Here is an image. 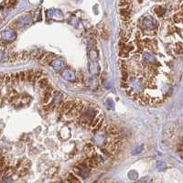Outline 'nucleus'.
<instances>
[{
  "instance_id": "4be33fe9",
  "label": "nucleus",
  "mask_w": 183,
  "mask_h": 183,
  "mask_svg": "<svg viewBox=\"0 0 183 183\" xmlns=\"http://www.w3.org/2000/svg\"><path fill=\"white\" fill-rule=\"evenodd\" d=\"M102 125H103V122H101L100 124H98V125L94 127V129H95V130H98V129H100V127H101V126H102Z\"/></svg>"
},
{
  "instance_id": "6e6552de",
  "label": "nucleus",
  "mask_w": 183,
  "mask_h": 183,
  "mask_svg": "<svg viewBox=\"0 0 183 183\" xmlns=\"http://www.w3.org/2000/svg\"><path fill=\"white\" fill-rule=\"evenodd\" d=\"M67 181L69 183H81L80 179L74 174H69L67 177Z\"/></svg>"
},
{
  "instance_id": "aec40b11",
  "label": "nucleus",
  "mask_w": 183,
  "mask_h": 183,
  "mask_svg": "<svg viewBox=\"0 0 183 183\" xmlns=\"http://www.w3.org/2000/svg\"><path fill=\"white\" fill-rule=\"evenodd\" d=\"M5 3H6V5H8V6H9V7H14L15 5L17 4V1H7Z\"/></svg>"
},
{
  "instance_id": "412c9836",
  "label": "nucleus",
  "mask_w": 183,
  "mask_h": 183,
  "mask_svg": "<svg viewBox=\"0 0 183 183\" xmlns=\"http://www.w3.org/2000/svg\"><path fill=\"white\" fill-rule=\"evenodd\" d=\"M129 4H130V2H127V1H121V2H119L120 6H126V5H129Z\"/></svg>"
},
{
  "instance_id": "f257e3e1",
  "label": "nucleus",
  "mask_w": 183,
  "mask_h": 183,
  "mask_svg": "<svg viewBox=\"0 0 183 183\" xmlns=\"http://www.w3.org/2000/svg\"><path fill=\"white\" fill-rule=\"evenodd\" d=\"M52 91L53 88L51 86H48V87L44 90V93H43L41 96V103L42 104H48L51 98L52 97Z\"/></svg>"
},
{
  "instance_id": "6ab92c4d",
  "label": "nucleus",
  "mask_w": 183,
  "mask_h": 183,
  "mask_svg": "<svg viewBox=\"0 0 183 183\" xmlns=\"http://www.w3.org/2000/svg\"><path fill=\"white\" fill-rule=\"evenodd\" d=\"M142 151V147H136V148H135L134 150H133V154L134 155H136V154H139V153H140Z\"/></svg>"
},
{
  "instance_id": "423d86ee",
  "label": "nucleus",
  "mask_w": 183,
  "mask_h": 183,
  "mask_svg": "<svg viewBox=\"0 0 183 183\" xmlns=\"http://www.w3.org/2000/svg\"><path fill=\"white\" fill-rule=\"evenodd\" d=\"M85 163L88 166V168H95V167H97V165H98V160L96 158L92 157L86 160Z\"/></svg>"
},
{
  "instance_id": "7ed1b4c3",
  "label": "nucleus",
  "mask_w": 183,
  "mask_h": 183,
  "mask_svg": "<svg viewBox=\"0 0 183 183\" xmlns=\"http://www.w3.org/2000/svg\"><path fill=\"white\" fill-rule=\"evenodd\" d=\"M74 104H75V103L72 101L65 102V103L62 104V105L61 106L60 112L61 113V114H69V113L72 111V109L73 108Z\"/></svg>"
},
{
  "instance_id": "0eeeda50",
  "label": "nucleus",
  "mask_w": 183,
  "mask_h": 183,
  "mask_svg": "<svg viewBox=\"0 0 183 183\" xmlns=\"http://www.w3.org/2000/svg\"><path fill=\"white\" fill-rule=\"evenodd\" d=\"M53 56V54H51V53H48V54H46V55H44V57H43L42 59H41V63H43V64H50V63H51L53 61H54V58H52Z\"/></svg>"
},
{
  "instance_id": "f8f14e48",
  "label": "nucleus",
  "mask_w": 183,
  "mask_h": 183,
  "mask_svg": "<svg viewBox=\"0 0 183 183\" xmlns=\"http://www.w3.org/2000/svg\"><path fill=\"white\" fill-rule=\"evenodd\" d=\"M35 76V72L33 71H28L26 72V81H28V82H33V79Z\"/></svg>"
},
{
  "instance_id": "20e7f679",
  "label": "nucleus",
  "mask_w": 183,
  "mask_h": 183,
  "mask_svg": "<svg viewBox=\"0 0 183 183\" xmlns=\"http://www.w3.org/2000/svg\"><path fill=\"white\" fill-rule=\"evenodd\" d=\"M118 143H111L109 145H107V146H105V148L104 150L106 151V154L109 155L110 154H115L116 152V150L118 148Z\"/></svg>"
},
{
  "instance_id": "9d476101",
  "label": "nucleus",
  "mask_w": 183,
  "mask_h": 183,
  "mask_svg": "<svg viewBox=\"0 0 183 183\" xmlns=\"http://www.w3.org/2000/svg\"><path fill=\"white\" fill-rule=\"evenodd\" d=\"M154 12H155V14H157V16H158V17H162L166 12V9L163 7L157 6L154 8Z\"/></svg>"
},
{
  "instance_id": "1a4fd4ad",
  "label": "nucleus",
  "mask_w": 183,
  "mask_h": 183,
  "mask_svg": "<svg viewBox=\"0 0 183 183\" xmlns=\"http://www.w3.org/2000/svg\"><path fill=\"white\" fill-rule=\"evenodd\" d=\"M106 131H107V133H108L109 135H112V136H115V135L118 134V129L114 125H110V126H107Z\"/></svg>"
},
{
  "instance_id": "dca6fc26",
  "label": "nucleus",
  "mask_w": 183,
  "mask_h": 183,
  "mask_svg": "<svg viewBox=\"0 0 183 183\" xmlns=\"http://www.w3.org/2000/svg\"><path fill=\"white\" fill-rule=\"evenodd\" d=\"M2 80L4 81L6 83H8L11 82V74H6L5 76L2 78Z\"/></svg>"
},
{
  "instance_id": "f3484780",
  "label": "nucleus",
  "mask_w": 183,
  "mask_h": 183,
  "mask_svg": "<svg viewBox=\"0 0 183 183\" xmlns=\"http://www.w3.org/2000/svg\"><path fill=\"white\" fill-rule=\"evenodd\" d=\"M19 76H20V82H24V81H26V72H19Z\"/></svg>"
},
{
  "instance_id": "ddd939ff",
  "label": "nucleus",
  "mask_w": 183,
  "mask_h": 183,
  "mask_svg": "<svg viewBox=\"0 0 183 183\" xmlns=\"http://www.w3.org/2000/svg\"><path fill=\"white\" fill-rule=\"evenodd\" d=\"M101 122H103V115H99L97 117H94V119L93 120V122H92V126L95 127Z\"/></svg>"
},
{
  "instance_id": "a211bd4d",
  "label": "nucleus",
  "mask_w": 183,
  "mask_h": 183,
  "mask_svg": "<svg viewBox=\"0 0 183 183\" xmlns=\"http://www.w3.org/2000/svg\"><path fill=\"white\" fill-rule=\"evenodd\" d=\"M178 148H179V150H180L181 157L183 158V141H181V142L179 144V146H178Z\"/></svg>"
},
{
  "instance_id": "f03ea898",
  "label": "nucleus",
  "mask_w": 183,
  "mask_h": 183,
  "mask_svg": "<svg viewBox=\"0 0 183 183\" xmlns=\"http://www.w3.org/2000/svg\"><path fill=\"white\" fill-rule=\"evenodd\" d=\"M83 111V104L82 103V102H80V103H77L75 104L73 108L72 109V111L69 113V115L71 116H73V117H76L78 115H81V113H82Z\"/></svg>"
},
{
  "instance_id": "9b49d317",
  "label": "nucleus",
  "mask_w": 183,
  "mask_h": 183,
  "mask_svg": "<svg viewBox=\"0 0 183 183\" xmlns=\"http://www.w3.org/2000/svg\"><path fill=\"white\" fill-rule=\"evenodd\" d=\"M38 83H39V86L40 88L44 89V90L49 86V82H48V80L46 78H41L39 82H38Z\"/></svg>"
},
{
  "instance_id": "2eb2a0df",
  "label": "nucleus",
  "mask_w": 183,
  "mask_h": 183,
  "mask_svg": "<svg viewBox=\"0 0 183 183\" xmlns=\"http://www.w3.org/2000/svg\"><path fill=\"white\" fill-rule=\"evenodd\" d=\"M120 13H121V15H122V16H124V17H128L129 14H130V9H129L128 8H121Z\"/></svg>"
},
{
  "instance_id": "39448f33",
  "label": "nucleus",
  "mask_w": 183,
  "mask_h": 183,
  "mask_svg": "<svg viewBox=\"0 0 183 183\" xmlns=\"http://www.w3.org/2000/svg\"><path fill=\"white\" fill-rule=\"evenodd\" d=\"M51 66L55 70H57V71H61V70L64 67V62L62 61V60H61V59H59V60L56 59V60H54L51 62Z\"/></svg>"
},
{
  "instance_id": "4468645a",
  "label": "nucleus",
  "mask_w": 183,
  "mask_h": 183,
  "mask_svg": "<svg viewBox=\"0 0 183 183\" xmlns=\"http://www.w3.org/2000/svg\"><path fill=\"white\" fill-rule=\"evenodd\" d=\"M11 82L15 84L20 82V76H19V72L18 73H15V74H11Z\"/></svg>"
}]
</instances>
